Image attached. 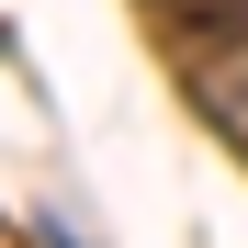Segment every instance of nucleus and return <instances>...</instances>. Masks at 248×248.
<instances>
[{
	"instance_id": "f257e3e1",
	"label": "nucleus",
	"mask_w": 248,
	"mask_h": 248,
	"mask_svg": "<svg viewBox=\"0 0 248 248\" xmlns=\"http://www.w3.org/2000/svg\"><path fill=\"white\" fill-rule=\"evenodd\" d=\"M181 46H248V0H158Z\"/></svg>"
}]
</instances>
